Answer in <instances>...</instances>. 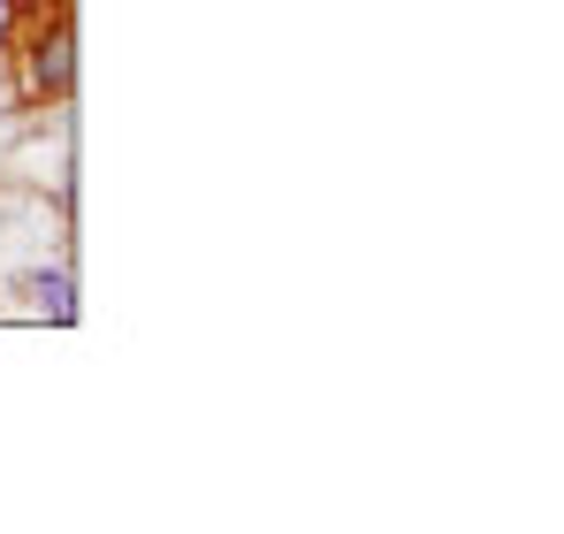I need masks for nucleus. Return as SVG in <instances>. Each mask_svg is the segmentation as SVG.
<instances>
[{
    "label": "nucleus",
    "mask_w": 564,
    "mask_h": 534,
    "mask_svg": "<svg viewBox=\"0 0 564 534\" xmlns=\"http://www.w3.org/2000/svg\"><path fill=\"white\" fill-rule=\"evenodd\" d=\"M15 290H23L31 313H54V321L77 313V282H69V267H31V275H15Z\"/></svg>",
    "instance_id": "nucleus-2"
},
{
    "label": "nucleus",
    "mask_w": 564,
    "mask_h": 534,
    "mask_svg": "<svg viewBox=\"0 0 564 534\" xmlns=\"http://www.w3.org/2000/svg\"><path fill=\"white\" fill-rule=\"evenodd\" d=\"M23 92L31 99H69L77 92V23L69 15L31 23V39H23Z\"/></svg>",
    "instance_id": "nucleus-1"
}]
</instances>
